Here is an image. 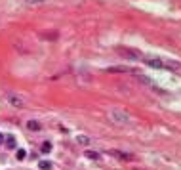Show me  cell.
<instances>
[{
  "mask_svg": "<svg viewBox=\"0 0 181 170\" xmlns=\"http://www.w3.org/2000/svg\"><path fill=\"white\" fill-rule=\"evenodd\" d=\"M16 157H17V161H23V159L27 157V151H25V149H17V155H16Z\"/></svg>",
  "mask_w": 181,
  "mask_h": 170,
  "instance_id": "11",
  "label": "cell"
},
{
  "mask_svg": "<svg viewBox=\"0 0 181 170\" xmlns=\"http://www.w3.org/2000/svg\"><path fill=\"white\" fill-rule=\"evenodd\" d=\"M42 151L50 153V151H52V143H50V141H44V143H42Z\"/></svg>",
  "mask_w": 181,
  "mask_h": 170,
  "instance_id": "12",
  "label": "cell"
},
{
  "mask_svg": "<svg viewBox=\"0 0 181 170\" xmlns=\"http://www.w3.org/2000/svg\"><path fill=\"white\" fill-rule=\"evenodd\" d=\"M76 140H78V143H82V145H88V143H90V140L86 138V136H78Z\"/></svg>",
  "mask_w": 181,
  "mask_h": 170,
  "instance_id": "13",
  "label": "cell"
},
{
  "mask_svg": "<svg viewBox=\"0 0 181 170\" xmlns=\"http://www.w3.org/2000/svg\"><path fill=\"white\" fill-rule=\"evenodd\" d=\"M27 128H29V130H40L42 126L36 122V120H29V122H27Z\"/></svg>",
  "mask_w": 181,
  "mask_h": 170,
  "instance_id": "9",
  "label": "cell"
},
{
  "mask_svg": "<svg viewBox=\"0 0 181 170\" xmlns=\"http://www.w3.org/2000/svg\"><path fill=\"white\" fill-rule=\"evenodd\" d=\"M118 54H120V55H124V58H128V59H139V58H143V54H141V52L130 50V48H118Z\"/></svg>",
  "mask_w": 181,
  "mask_h": 170,
  "instance_id": "2",
  "label": "cell"
},
{
  "mask_svg": "<svg viewBox=\"0 0 181 170\" xmlns=\"http://www.w3.org/2000/svg\"><path fill=\"white\" fill-rule=\"evenodd\" d=\"M8 100H10V103L13 107H23V100H21V97L13 96V94H8Z\"/></svg>",
  "mask_w": 181,
  "mask_h": 170,
  "instance_id": "5",
  "label": "cell"
},
{
  "mask_svg": "<svg viewBox=\"0 0 181 170\" xmlns=\"http://www.w3.org/2000/svg\"><path fill=\"white\" fill-rule=\"evenodd\" d=\"M143 61L147 63L149 67H156V69H172L181 73V63L179 61H168L162 58H153V55H143Z\"/></svg>",
  "mask_w": 181,
  "mask_h": 170,
  "instance_id": "1",
  "label": "cell"
},
{
  "mask_svg": "<svg viewBox=\"0 0 181 170\" xmlns=\"http://www.w3.org/2000/svg\"><path fill=\"white\" fill-rule=\"evenodd\" d=\"M4 141H6V147H8V149H16V138L13 136H6Z\"/></svg>",
  "mask_w": 181,
  "mask_h": 170,
  "instance_id": "6",
  "label": "cell"
},
{
  "mask_svg": "<svg viewBox=\"0 0 181 170\" xmlns=\"http://www.w3.org/2000/svg\"><path fill=\"white\" fill-rule=\"evenodd\" d=\"M107 73H139V71L128 65H114V67H109Z\"/></svg>",
  "mask_w": 181,
  "mask_h": 170,
  "instance_id": "3",
  "label": "cell"
},
{
  "mask_svg": "<svg viewBox=\"0 0 181 170\" xmlns=\"http://www.w3.org/2000/svg\"><path fill=\"white\" fill-rule=\"evenodd\" d=\"M109 155H114L117 159H124V161H134L132 155H128V153H122V151H117V149H111L109 151Z\"/></svg>",
  "mask_w": 181,
  "mask_h": 170,
  "instance_id": "4",
  "label": "cell"
},
{
  "mask_svg": "<svg viewBox=\"0 0 181 170\" xmlns=\"http://www.w3.org/2000/svg\"><path fill=\"white\" fill-rule=\"evenodd\" d=\"M25 2H27V4H31V6H33V4L36 6V4H44V2H48V0H25Z\"/></svg>",
  "mask_w": 181,
  "mask_h": 170,
  "instance_id": "14",
  "label": "cell"
},
{
  "mask_svg": "<svg viewBox=\"0 0 181 170\" xmlns=\"http://www.w3.org/2000/svg\"><path fill=\"white\" fill-rule=\"evenodd\" d=\"M113 117L118 120V122H124V120H128V115L126 113H118V111H113Z\"/></svg>",
  "mask_w": 181,
  "mask_h": 170,
  "instance_id": "7",
  "label": "cell"
},
{
  "mask_svg": "<svg viewBox=\"0 0 181 170\" xmlns=\"http://www.w3.org/2000/svg\"><path fill=\"white\" fill-rule=\"evenodd\" d=\"M84 155L88 159H92V161H99V153H96V151H86Z\"/></svg>",
  "mask_w": 181,
  "mask_h": 170,
  "instance_id": "10",
  "label": "cell"
},
{
  "mask_svg": "<svg viewBox=\"0 0 181 170\" xmlns=\"http://www.w3.org/2000/svg\"><path fill=\"white\" fill-rule=\"evenodd\" d=\"M38 168H40V170H52L54 165H52L50 161H40V162H38Z\"/></svg>",
  "mask_w": 181,
  "mask_h": 170,
  "instance_id": "8",
  "label": "cell"
},
{
  "mask_svg": "<svg viewBox=\"0 0 181 170\" xmlns=\"http://www.w3.org/2000/svg\"><path fill=\"white\" fill-rule=\"evenodd\" d=\"M2 141H4V136H2V134H0V143H2Z\"/></svg>",
  "mask_w": 181,
  "mask_h": 170,
  "instance_id": "15",
  "label": "cell"
}]
</instances>
